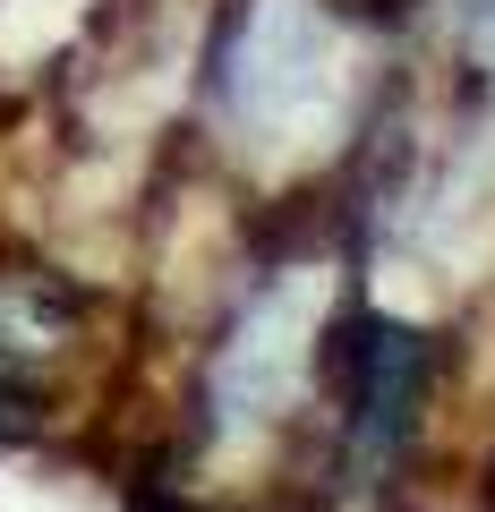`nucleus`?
<instances>
[{
    "label": "nucleus",
    "instance_id": "obj_1",
    "mask_svg": "<svg viewBox=\"0 0 495 512\" xmlns=\"http://www.w3.org/2000/svg\"><path fill=\"white\" fill-rule=\"evenodd\" d=\"M367 69V26L342 0H231L205 60V103L239 163L291 180L350 146Z\"/></svg>",
    "mask_w": 495,
    "mask_h": 512
},
{
    "label": "nucleus",
    "instance_id": "obj_2",
    "mask_svg": "<svg viewBox=\"0 0 495 512\" xmlns=\"http://www.w3.org/2000/svg\"><path fill=\"white\" fill-rule=\"evenodd\" d=\"M325 325H333V265L325 256H291L265 265L239 308L222 316L214 350L197 376V444L205 453H257L299 419L325 359Z\"/></svg>",
    "mask_w": 495,
    "mask_h": 512
},
{
    "label": "nucleus",
    "instance_id": "obj_3",
    "mask_svg": "<svg viewBox=\"0 0 495 512\" xmlns=\"http://www.w3.org/2000/svg\"><path fill=\"white\" fill-rule=\"evenodd\" d=\"M419 393H427V342L410 325H376L359 342V393H350V453H359V470H393L410 444V427H419Z\"/></svg>",
    "mask_w": 495,
    "mask_h": 512
},
{
    "label": "nucleus",
    "instance_id": "obj_4",
    "mask_svg": "<svg viewBox=\"0 0 495 512\" xmlns=\"http://www.w3.org/2000/svg\"><path fill=\"white\" fill-rule=\"evenodd\" d=\"M478 18H487V35H495V0H478Z\"/></svg>",
    "mask_w": 495,
    "mask_h": 512
}]
</instances>
